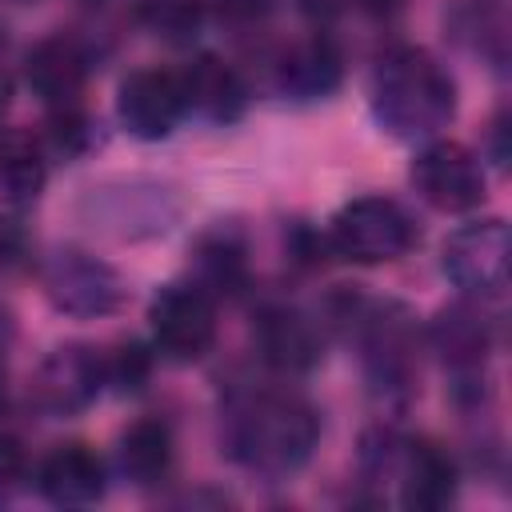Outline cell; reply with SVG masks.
<instances>
[{"label": "cell", "instance_id": "1", "mask_svg": "<svg viewBox=\"0 0 512 512\" xmlns=\"http://www.w3.org/2000/svg\"><path fill=\"white\" fill-rule=\"evenodd\" d=\"M320 436L316 408L292 392L272 384H244L224 400V448L236 464L260 476L296 472Z\"/></svg>", "mask_w": 512, "mask_h": 512}, {"label": "cell", "instance_id": "2", "mask_svg": "<svg viewBox=\"0 0 512 512\" xmlns=\"http://www.w3.org/2000/svg\"><path fill=\"white\" fill-rule=\"evenodd\" d=\"M372 112L396 140H432L456 116V84L432 52L396 44L372 68Z\"/></svg>", "mask_w": 512, "mask_h": 512}, {"label": "cell", "instance_id": "3", "mask_svg": "<svg viewBox=\"0 0 512 512\" xmlns=\"http://www.w3.org/2000/svg\"><path fill=\"white\" fill-rule=\"evenodd\" d=\"M344 320L356 328L364 348V368L376 392L404 396L416 384V320L404 304L392 300H348Z\"/></svg>", "mask_w": 512, "mask_h": 512}, {"label": "cell", "instance_id": "4", "mask_svg": "<svg viewBox=\"0 0 512 512\" xmlns=\"http://www.w3.org/2000/svg\"><path fill=\"white\" fill-rule=\"evenodd\" d=\"M420 240L416 220L388 196H356L328 224V248L352 264H388Z\"/></svg>", "mask_w": 512, "mask_h": 512}, {"label": "cell", "instance_id": "5", "mask_svg": "<svg viewBox=\"0 0 512 512\" xmlns=\"http://www.w3.org/2000/svg\"><path fill=\"white\" fill-rule=\"evenodd\" d=\"M444 276L476 300H496L508 288V228L504 220L460 224L444 240Z\"/></svg>", "mask_w": 512, "mask_h": 512}, {"label": "cell", "instance_id": "6", "mask_svg": "<svg viewBox=\"0 0 512 512\" xmlns=\"http://www.w3.org/2000/svg\"><path fill=\"white\" fill-rule=\"evenodd\" d=\"M148 320L152 340L168 360H200L216 340V304L200 284H164Z\"/></svg>", "mask_w": 512, "mask_h": 512}, {"label": "cell", "instance_id": "7", "mask_svg": "<svg viewBox=\"0 0 512 512\" xmlns=\"http://www.w3.org/2000/svg\"><path fill=\"white\" fill-rule=\"evenodd\" d=\"M44 292L60 312L92 320V316H108L120 308L124 280L112 264L88 252H56L44 264Z\"/></svg>", "mask_w": 512, "mask_h": 512}, {"label": "cell", "instance_id": "8", "mask_svg": "<svg viewBox=\"0 0 512 512\" xmlns=\"http://www.w3.org/2000/svg\"><path fill=\"white\" fill-rule=\"evenodd\" d=\"M412 184L440 212H468L484 200V168L456 140H428L412 160Z\"/></svg>", "mask_w": 512, "mask_h": 512}, {"label": "cell", "instance_id": "9", "mask_svg": "<svg viewBox=\"0 0 512 512\" xmlns=\"http://www.w3.org/2000/svg\"><path fill=\"white\" fill-rule=\"evenodd\" d=\"M120 124L140 140H164L184 116L180 76L168 68H140L120 84L116 96Z\"/></svg>", "mask_w": 512, "mask_h": 512}, {"label": "cell", "instance_id": "10", "mask_svg": "<svg viewBox=\"0 0 512 512\" xmlns=\"http://www.w3.org/2000/svg\"><path fill=\"white\" fill-rule=\"evenodd\" d=\"M104 384V356L88 344H64L36 372V404L44 412L68 416L88 408Z\"/></svg>", "mask_w": 512, "mask_h": 512}, {"label": "cell", "instance_id": "11", "mask_svg": "<svg viewBox=\"0 0 512 512\" xmlns=\"http://www.w3.org/2000/svg\"><path fill=\"white\" fill-rule=\"evenodd\" d=\"M84 76H88V56L76 40L68 36H48L40 40L28 60H24V80L28 88L52 108H80V92H84Z\"/></svg>", "mask_w": 512, "mask_h": 512}, {"label": "cell", "instance_id": "12", "mask_svg": "<svg viewBox=\"0 0 512 512\" xmlns=\"http://www.w3.org/2000/svg\"><path fill=\"white\" fill-rule=\"evenodd\" d=\"M256 344H260L264 360L280 372H308L324 356V332L316 328V320L288 304H272L260 312Z\"/></svg>", "mask_w": 512, "mask_h": 512}, {"label": "cell", "instance_id": "13", "mask_svg": "<svg viewBox=\"0 0 512 512\" xmlns=\"http://www.w3.org/2000/svg\"><path fill=\"white\" fill-rule=\"evenodd\" d=\"M180 76V92H184V112H196L212 124H232L240 120L244 104H248V88L240 80V72L220 60V56H196Z\"/></svg>", "mask_w": 512, "mask_h": 512}, {"label": "cell", "instance_id": "14", "mask_svg": "<svg viewBox=\"0 0 512 512\" xmlns=\"http://www.w3.org/2000/svg\"><path fill=\"white\" fill-rule=\"evenodd\" d=\"M40 492L60 508H88L104 496V460L80 440L56 444L40 464Z\"/></svg>", "mask_w": 512, "mask_h": 512}, {"label": "cell", "instance_id": "15", "mask_svg": "<svg viewBox=\"0 0 512 512\" xmlns=\"http://www.w3.org/2000/svg\"><path fill=\"white\" fill-rule=\"evenodd\" d=\"M400 500L416 512H436L456 496V464L432 440H412L400 452Z\"/></svg>", "mask_w": 512, "mask_h": 512}, {"label": "cell", "instance_id": "16", "mask_svg": "<svg viewBox=\"0 0 512 512\" xmlns=\"http://www.w3.org/2000/svg\"><path fill=\"white\" fill-rule=\"evenodd\" d=\"M428 344L440 352V360L456 372H480L488 348H492V328L480 316V308L472 304H452L444 308L432 328H428Z\"/></svg>", "mask_w": 512, "mask_h": 512}, {"label": "cell", "instance_id": "17", "mask_svg": "<svg viewBox=\"0 0 512 512\" xmlns=\"http://www.w3.org/2000/svg\"><path fill=\"white\" fill-rule=\"evenodd\" d=\"M276 84H280V92H288L296 100L328 96L340 84V52L320 36L316 40H300L280 56Z\"/></svg>", "mask_w": 512, "mask_h": 512}, {"label": "cell", "instance_id": "18", "mask_svg": "<svg viewBox=\"0 0 512 512\" xmlns=\"http://www.w3.org/2000/svg\"><path fill=\"white\" fill-rule=\"evenodd\" d=\"M172 456H176L172 428L160 416H140V420H132L120 432L116 460H120V472L132 484H156V480H164L168 468H172Z\"/></svg>", "mask_w": 512, "mask_h": 512}, {"label": "cell", "instance_id": "19", "mask_svg": "<svg viewBox=\"0 0 512 512\" xmlns=\"http://www.w3.org/2000/svg\"><path fill=\"white\" fill-rule=\"evenodd\" d=\"M48 168H44V152L28 132H4L0 136V200H8L12 208L32 204L44 192Z\"/></svg>", "mask_w": 512, "mask_h": 512}, {"label": "cell", "instance_id": "20", "mask_svg": "<svg viewBox=\"0 0 512 512\" xmlns=\"http://www.w3.org/2000/svg\"><path fill=\"white\" fill-rule=\"evenodd\" d=\"M244 280H248V260H244L240 240H232V236L200 240V248H196V280L192 284H200L208 296L212 292L232 296V292L244 288Z\"/></svg>", "mask_w": 512, "mask_h": 512}, {"label": "cell", "instance_id": "21", "mask_svg": "<svg viewBox=\"0 0 512 512\" xmlns=\"http://www.w3.org/2000/svg\"><path fill=\"white\" fill-rule=\"evenodd\" d=\"M144 376H148V352L140 348V344H120L116 352H108L104 356V380L108 384H116V388H140L144 384Z\"/></svg>", "mask_w": 512, "mask_h": 512}, {"label": "cell", "instance_id": "22", "mask_svg": "<svg viewBox=\"0 0 512 512\" xmlns=\"http://www.w3.org/2000/svg\"><path fill=\"white\" fill-rule=\"evenodd\" d=\"M20 464H24L20 444H16V440H8V436H0V480H12V476L20 472Z\"/></svg>", "mask_w": 512, "mask_h": 512}, {"label": "cell", "instance_id": "23", "mask_svg": "<svg viewBox=\"0 0 512 512\" xmlns=\"http://www.w3.org/2000/svg\"><path fill=\"white\" fill-rule=\"evenodd\" d=\"M360 12H372V16H392V12H400L408 0H352Z\"/></svg>", "mask_w": 512, "mask_h": 512}, {"label": "cell", "instance_id": "24", "mask_svg": "<svg viewBox=\"0 0 512 512\" xmlns=\"http://www.w3.org/2000/svg\"><path fill=\"white\" fill-rule=\"evenodd\" d=\"M4 244H8V236H4V224H0V252H4Z\"/></svg>", "mask_w": 512, "mask_h": 512}]
</instances>
